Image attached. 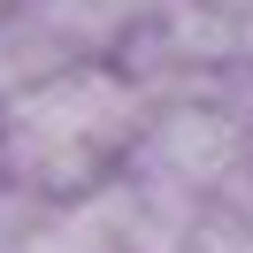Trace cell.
<instances>
[{"label": "cell", "mask_w": 253, "mask_h": 253, "mask_svg": "<svg viewBox=\"0 0 253 253\" xmlns=\"http://www.w3.org/2000/svg\"><path fill=\"white\" fill-rule=\"evenodd\" d=\"M146 115H154V92L123 62H69L23 92H0V192L84 200L115 184Z\"/></svg>", "instance_id": "1"}, {"label": "cell", "mask_w": 253, "mask_h": 253, "mask_svg": "<svg viewBox=\"0 0 253 253\" xmlns=\"http://www.w3.org/2000/svg\"><path fill=\"white\" fill-rule=\"evenodd\" d=\"M115 62L146 84L154 100H192V92H230L253 69V23L215 8V0H169Z\"/></svg>", "instance_id": "3"}, {"label": "cell", "mask_w": 253, "mask_h": 253, "mask_svg": "<svg viewBox=\"0 0 253 253\" xmlns=\"http://www.w3.org/2000/svg\"><path fill=\"white\" fill-rule=\"evenodd\" d=\"M123 176L169 192V200H238L246 176H253V130H246V115L222 92L154 100Z\"/></svg>", "instance_id": "2"}, {"label": "cell", "mask_w": 253, "mask_h": 253, "mask_svg": "<svg viewBox=\"0 0 253 253\" xmlns=\"http://www.w3.org/2000/svg\"><path fill=\"white\" fill-rule=\"evenodd\" d=\"M23 8L69 62H115L169 0H23Z\"/></svg>", "instance_id": "4"}, {"label": "cell", "mask_w": 253, "mask_h": 253, "mask_svg": "<svg viewBox=\"0 0 253 253\" xmlns=\"http://www.w3.org/2000/svg\"><path fill=\"white\" fill-rule=\"evenodd\" d=\"M169 253H253V207L246 200H200Z\"/></svg>", "instance_id": "5"}, {"label": "cell", "mask_w": 253, "mask_h": 253, "mask_svg": "<svg viewBox=\"0 0 253 253\" xmlns=\"http://www.w3.org/2000/svg\"><path fill=\"white\" fill-rule=\"evenodd\" d=\"M0 200H8V192H0Z\"/></svg>", "instance_id": "7"}, {"label": "cell", "mask_w": 253, "mask_h": 253, "mask_svg": "<svg viewBox=\"0 0 253 253\" xmlns=\"http://www.w3.org/2000/svg\"><path fill=\"white\" fill-rule=\"evenodd\" d=\"M8 8H16V0H0V16H8Z\"/></svg>", "instance_id": "6"}]
</instances>
